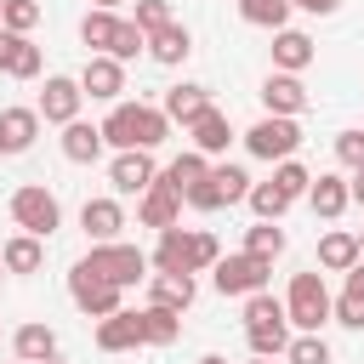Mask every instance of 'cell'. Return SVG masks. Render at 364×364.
Segmentation results:
<instances>
[{
	"label": "cell",
	"instance_id": "cell-1",
	"mask_svg": "<svg viewBox=\"0 0 364 364\" xmlns=\"http://www.w3.org/2000/svg\"><path fill=\"white\" fill-rule=\"evenodd\" d=\"M165 136H171V114L148 108V102H114L102 119V142H114L119 154L125 148H159Z\"/></svg>",
	"mask_w": 364,
	"mask_h": 364
},
{
	"label": "cell",
	"instance_id": "cell-2",
	"mask_svg": "<svg viewBox=\"0 0 364 364\" xmlns=\"http://www.w3.org/2000/svg\"><path fill=\"white\" fill-rule=\"evenodd\" d=\"M216 262H222L216 233H205V228H193V233L165 228V233H159V250H154V267H159V273H205V267H216Z\"/></svg>",
	"mask_w": 364,
	"mask_h": 364
},
{
	"label": "cell",
	"instance_id": "cell-3",
	"mask_svg": "<svg viewBox=\"0 0 364 364\" xmlns=\"http://www.w3.org/2000/svg\"><path fill=\"white\" fill-rule=\"evenodd\" d=\"M80 40L85 46H97L102 57H119V63H131L142 46H148V34L136 28V23H125V17H114V11H85V23H80Z\"/></svg>",
	"mask_w": 364,
	"mask_h": 364
},
{
	"label": "cell",
	"instance_id": "cell-4",
	"mask_svg": "<svg viewBox=\"0 0 364 364\" xmlns=\"http://www.w3.org/2000/svg\"><path fill=\"white\" fill-rule=\"evenodd\" d=\"M284 313L296 330H324L336 318V301L324 290V273H296L290 279V296H284Z\"/></svg>",
	"mask_w": 364,
	"mask_h": 364
},
{
	"label": "cell",
	"instance_id": "cell-5",
	"mask_svg": "<svg viewBox=\"0 0 364 364\" xmlns=\"http://www.w3.org/2000/svg\"><path fill=\"white\" fill-rule=\"evenodd\" d=\"M11 222H17L23 233H34V239H51V233L63 228V205H57V193H51V188L28 182V188H17V193H11Z\"/></svg>",
	"mask_w": 364,
	"mask_h": 364
},
{
	"label": "cell",
	"instance_id": "cell-6",
	"mask_svg": "<svg viewBox=\"0 0 364 364\" xmlns=\"http://www.w3.org/2000/svg\"><path fill=\"white\" fill-rule=\"evenodd\" d=\"M85 267L91 273H102L108 284H136L142 273H148V256L136 250V245H119V239H108V245H91V256H85Z\"/></svg>",
	"mask_w": 364,
	"mask_h": 364
},
{
	"label": "cell",
	"instance_id": "cell-7",
	"mask_svg": "<svg viewBox=\"0 0 364 364\" xmlns=\"http://www.w3.org/2000/svg\"><path fill=\"white\" fill-rule=\"evenodd\" d=\"M245 148H250L256 159H290V154L301 148V131H296L290 114H267V119H256V125L245 131Z\"/></svg>",
	"mask_w": 364,
	"mask_h": 364
},
{
	"label": "cell",
	"instance_id": "cell-8",
	"mask_svg": "<svg viewBox=\"0 0 364 364\" xmlns=\"http://www.w3.org/2000/svg\"><path fill=\"white\" fill-rule=\"evenodd\" d=\"M267 273H273V262L239 250V256H222L216 262V290L222 296H256V290H267Z\"/></svg>",
	"mask_w": 364,
	"mask_h": 364
},
{
	"label": "cell",
	"instance_id": "cell-9",
	"mask_svg": "<svg viewBox=\"0 0 364 364\" xmlns=\"http://www.w3.org/2000/svg\"><path fill=\"white\" fill-rule=\"evenodd\" d=\"M68 296H74V307H80V313H91V318L119 313V284H108V279H102V273H91L85 262H74V273H68Z\"/></svg>",
	"mask_w": 364,
	"mask_h": 364
},
{
	"label": "cell",
	"instance_id": "cell-10",
	"mask_svg": "<svg viewBox=\"0 0 364 364\" xmlns=\"http://www.w3.org/2000/svg\"><path fill=\"white\" fill-rule=\"evenodd\" d=\"M108 182H114V193H148V188L159 182V171H154V148H125V154L108 165Z\"/></svg>",
	"mask_w": 364,
	"mask_h": 364
},
{
	"label": "cell",
	"instance_id": "cell-11",
	"mask_svg": "<svg viewBox=\"0 0 364 364\" xmlns=\"http://www.w3.org/2000/svg\"><path fill=\"white\" fill-rule=\"evenodd\" d=\"M80 97H85V85H80V80L51 74V80H46V91H40V119H51V125L80 119Z\"/></svg>",
	"mask_w": 364,
	"mask_h": 364
},
{
	"label": "cell",
	"instance_id": "cell-12",
	"mask_svg": "<svg viewBox=\"0 0 364 364\" xmlns=\"http://www.w3.org/2000/svg\"><path fill=\"white\" fill-rule=\"evenodd\" d=\"M80 85H85V97H97V102H119V91H125V63L119 57H91L85 63V74H80Z\"/></svg>",
	"mask_w": 364,
	"mask_h": 364
},
{
	"label": "cell",
	"instance_id": "cell-13",
	"mask_svg": "<svg viewBox=\"0 0 364 364\" xmlns=\"http://www.w3.org/2000/svg\"><path fill=\"white\" fill-rule=\"evenodd\" d=\"M0 74H11V80H34L40 74V46L11 34L6 23H0Z\"/></svg>",
	"mask_w": 364,
	"mask_h": 364
},
{
	"label": "cell",
	"instance_id": "cell-14",
	"mask_svg": "<svg viewBox=\"0 0 364 364\" xmlns=\"http://www.w3.org/2000/svg\"><path fill=\"white\" fill-rule=\"evenodd\" d=\"M136 216H142V228H176V216H182V193L176 188H165V182H154L148 193H142V205H136Z\"/></svg>",
	"mask_w": 364,
	"mask_h": 364
},
{
	"label": "cell",
	"instance_id": "cell-15",
	"mask_svg": "<svg viewBox=\"0 0 364 364\" xmlns=\"http://www.w3.org/2000/svg\"><path fill=\"white\" fill-rule=\"evenodd\" d=\"M97 347L102 353H131V347H142V318L136 313H108L102 324H97Z\"/></svg>",
	"mask_w": 364,
	"mask_h": 364
},
{
	"label": "cell",
	"instance_id": "cell-16",
	"mask_svg": "<svg viewBox=\"0 0 364 364\" xmlns=\"http://www.w3.org/2000/svg\"><path fill=\"white\" fill-rule=\"evenodd\" d=\"M40 136V108H0V154H23Z\"/></svg>",
	"mask_w": 364,
	"mask_h": 364
},
{
	"label": "cell",
	"instance_id": "cell-17",
	"mask_svg": "<svg viewBox=\"0 0 364 364\" xmlns=\"http://www.w3.org/2000/svg\"><path fill=\"white\" fill-rule=\"evenodd\" d=\"M97 154H102V125L68 119V125H63V159H68V165H91Z\"/></svg>",
	"mask_w": 364,
	"mask_h": 364
},
{
	"label": "cell",
	"instance_id": "cell-18",
	"mask_svg": "<svg viewBox=\"0 0 364 364\" xmlns=\"http://www.w3.org/2000/svg\"><path fill=\"white\" fill-rule=\"evenodd\" d=\"M80 228H85L97 245H108V239L125 228V210H119V199H85V205H80Z\"/></svg>",
	"mask_w": 364,
	"mask_h": 364
},
{
	"label": "cell",
	"instance_id": "cell-19",
	"mask_svg": "<svg viewBox=\"0 0 364 364\" xmlns=\"http://www.w3.org/2000/svg\"><path fill=\"white\" fill-rule=\"evenodd\" d=\"M307 63H313V40L301 28H279L273 34V68L279 74H301Z\"/></svg>",
	"mask_w": 364,
	"mask_h": 364
},
{
	"label": "cell",
	"instance_id": "cell-20",
	"mask_svg": "<svg viewBox=\"0 0 364 364\" xmlns=\"http://www.w3.org/2000/svg\"><path fill=\"white\" fill-rule=\"evenodd\" d=\"M262 102H267V114H301L307 108V85L296 80V74H273L267 85H262Z\"/></svg>",
	"mask_w": 364,
	"mask_h": 364
},
{
	"label": "cell",
	"instance_id": "cell-21",
	"mask_svg": "<svg viewBox=\"0 0 364 364\" xmlns=\"http://www.w3.org/2000/svg\"><path fill=\"white\" fill-rule=\"evenodd\" d=\"M307 205H313V216L336 222V216L353 205V188H347L341 176H313V188H307Z\"/></svg>",
	"mask_w": 364,
	"mask_h": 364
},
{
	"label": "cell",
	"instance_id": "cell-22",
	"mask_svg": "<svg viewBox=\"0 0 364 364\" xmlns=\"http://www.w3.org/2000/svg\"><path fill=\"white\" fill-rule=\"evenodd\" d=\"M188 131H193V148H199V154H222V148L233 142V125H228V114H222L216 102H210V108H205Z\"/></svg>",
	"mask_w": 364,
	"mask_h": 364
},
{
	"label": "cell",
	"instance_id": "cell-23",
	"mask_svg": "<svg viewBox=\"0 0 364 364\" xmlns=\"http://www.w3.org/2000/svg\"><path fill=\"white\" fill-rule=\"evenodd\" d=\"M136 318H142V347H171V341L182 336V313H171V307H159V301H148Z\"/></svg>",
	"mask_w": 364,
	"mask_h": 364
},
{
	"label": "cell",
	"instance_id": "cell-24",
	"mask_svg": "<svg viewBox=\"0 0 364 364\" xmlns=\"http://www.w3.org/2000/svg\"><path fill=\"white\" fill-rule=\"evenodd\" d=\"M336 324L364 330V262L347 267V284H341V296H336Z\"/></svg>",
	"mask_w": 364,
	"mask_h": 364
},
{
	"label": "cell",
	"instance_id": "cell-25",
	"mask_svg": "<svg viewBox=\"0 0 364 364\" xmlns=\"http://www.w3.org/2000/svg\"><path fill=\"white\" fill-rule=\"evenodd\" d=\"M193 273H154V301L171 307V313H188L193 307Z\"/></svg>",
	"mask_w": 364,
	"mask_h": 364
},
{
	"label": "cell",
	"instance_id": "cell-26",
	"mask_svg": "<svg viewBox=\"0 0 364 364\" xmlns=\"http://www.w3.org/2000/svg\"><path fill=\"white\" fill-rule=\"evenodd\" d=\"M17 358L23 364H51L57 358V330L51 324H23L17 330Z\"/></svg>",
	"mask_w": 364,
	"mask_h": 364
},
{
	"label": "cell",
	"instance_id": "cell-27",
	"mask_svg": "<svg viewBox=\"0 0 364 364\" xmlns=\"http://www.w3.org/2000/svg\"><path fill=\"white\" fill-rule=\"evenodd\" d=\"M205 108H210V91H205V85H171V91H165V114L182 119V125H193Z\"/></svg>",
	"mask_w": 364,
	"mask_h": 364
},
{
	"label": "cell",
	"instance_id": "cell-28",
	"mask_svg": "<svg viewBox=\"0 0 364 364\" xmlns=\"http://www.w3.org/2000/svg\"><path fill=\"white\" fill-rule=\"evenodd\" d=\"M205 176H210V165H205V154H199V148H193V154H176V159L159 171V182H165V188H176V193H188V188H193V182H205Z\"/></svg>",
	"mask_w": 364,
	"mask_h": 364
},
{
	"label": "cell",
	"instance_id": "cell-29",
	"mask_svg": "<svg viewBox=\"0 0 364 364\" xmlns=\"http://www.w3.org/2000/svg\"><path fill=\"white\" fill-rule=\"evenodd\" d=\"M358 262V233H324L318 239V267L324 273H347Z\"/></svg>",
	"mask_w": 364,
	"mask_h": 364
},
{
	"label": "cell",
	"instance_id": "cell-30",
	"mask_svg": "<svg viewBox=\"0 0 364 364\" xmlns=\"http://www.w3.org/2000/svg\"><path fill=\"white\" fill-rule=\"evenodd\" d=\"M0 262H6V273H40L46 250H40V239H34V233H17V239H6Z\"/></svg>",
	"mask_w": 364,
	"mask_h": 364
},
{
	"label": "cell",
	"instance_id": "cell-31",
	"mask_svg": "<svg viewBox=\"0 0 364 364\" xmlns=\"http://www.w3.org/2000/svg\"><path fill=\"white\" fill-rule=\"evenodd\" d=\"M188 51H193V40H188V28H182V23H171V28L148 34V57H154V63H182Z\"/></svg>",
	"mask_w": 364,
	"mask_h": 364
},
{
	"label": "cell",
	"instance_id": "cell-32",
	"mask_svg": "<svg viewBox=\"0 0 364 364\" xmlns=\"http://www.w3.org/2000/svg\"><path fill=\"white\" fill-rule=\"evenodd\" d=\"M245 250L262 256V262H279V256H284V228H279V222H256V228H245Z\"/></svg>",
	"mask_w": 364,
	"mask_h": 364
},
{
	"label": "cell",
	"instance_id": "cell-33",
	"mask_svg": "<svg viewBox=\"0 0 364 364\" xmlns=\"http://www.w3.org/2000/svg\"><path fill=\"white\" fill-rule=\"evenodd\" d=\"M245 341H250L256 358H279V353L290 347V318H279V324H256V330H245Z\"/></svg>",
	"mask_w": 364,
	"mask_h": 364
},
{
	"label": "cell",
	"instance_id": "cell-34",
	"mask_svg": "<svg viewBox=\"0 0 364 364\" xmlns=\"http://www.w3.org/2000/svg\"><path fill=\"white\" fill-rule=\"evenodd\" d=\"M239 17L245 23H256V28H284V17H290V0H239Z\"/></svg>",
	"mask_w": 364,
	"mask_h": 364
},
{
	"label": "cell",
	"instance_id": "cell-35",
	"mask_svg": "<svg viewBox=\"0 0 364 364\" xmlns=\"http://www.w3.org/2000/svg\"><path fill=\"white\" fill-rule=\"evenodd\" d=\"M250 210H256L262 222H279V216L290 210V193H284L279 182H256V188H250Z\"/></svg>",
	"mask_w": 364,
	"mask_h": 364
},
{
	"label": "cell",
	"instance_id": "cell-36",
	"mask_svg": "<svg viewBox=\"0 0 364 364\" xmlns=\"http://www.w3.org/2000/svg\"><path fill=\"white\" fill-rule=\"evenodd\" d=\"M284 358H290V364H330V347H324L318 330H301V336H290Z\"/></svg>",
	"mask_w": 364,
	"mask_h": 364
},
{
	"label": "cell",
	"instance_id": "cell-37",
	"mask_svg": "<svg viewBox=\"0 0 364 364\" xmlns=\"http://www.w3.org/2000/svg\"><path fill=\"white\" fill-rule=\"evenodd\" d=\"M210 176H216V188H222V199H228V205L250 199V188H256V182H250L239 165H210Z\"/></svg>",
	"mask_w": 364,
	"mask_h": 364
},
{
	"label": "cell",
	"instance_id": "cell-38",
	"mask_svg": "<svg viewBox=\"0 0 364 364\" xmlns=\"http://www.w3.org/2000/svg\"><path fill=\"white\" fill-rule=\"evenodd\" d=\"M279 318H290L267 290H256V296H245V330H256V324H279Z\"/></svg>",
	"mask_w": 364,
	"mask_h": 364
},
{
	"label": "cell",
	"instance_id": "cell-39",
	"mask_svg": "<svg viewBox=\"0 0 364 364\" xmlns=\"http://www.w3.org/2000/svg\"><path fill=\"white\" fill-rule=\"evenodd\" d=\"M142 34H159V28H171L176 17H171V6L165 0H136V17H131Z\"/></svg>",
	"mask_w": 364,
	"mask_h": 364
},
{
	"label": "cell",
	"instance_id": "cell-40",
	"mask_svg": "<svg viewBox=\"0 0 364 364\" xmlns=\"http://www.w3.org/2000/svg\"><path fill=\"white\" fill-rule=\"evenodd\" d=\"M0 23H6L11 34H28V28L40 23V0H6V11H0Z\"/></svg>",
	"mask_w": 364,
	"mask_h": 364
},
{
	"label": "cell",
	"instance_id": "cell-41",
	"mask_svg": "<svg viewBox=\"0 0 364 364\" xmlns=\"http://www.w3.org/2000/svg\"><path fill=\"white\" fill-rule=\"evenodd\" d=\"M273 182H279V188H284L290 199H301V193L313 188V176H307V171H301L296 159H279V171H273Z\"/></svg>",
	"mask_w": 364,
	"mask_h": 364
},
{
	"label": "cell",
	"instance_id": "cell-42",
	"mask_svg": "<svg viewBox=\"0 0 364 364\" xmlns=\"http://www.w3.org/2000/svg\"><path fill=\"white\" fill-rule=\"evenodd\" d=\"M182 199H188L193 210H222V205H228V199H222V188H216V176H205V182H193V188H188Z\"/></svg>",
	"mask_w": 364,
	"mask_h": 364
},
{
	"label": "cell",
	"instance_id": "cell-43",
	"mask_svg": "<svg viewBox=\"0 0 364 364\" xmlns=\"http://www.w3.org/2000/svg\"><path fill=\"white\" fill-rule=\"evenodd\" d=\"M336 159L353 165V171H364V131H341L336 136Z\"/></svg>",
	"mask_w": 364,
	"mask_h": 364
},
{
	"label": "cell",
	"instance_id": "cell-44",
	"mask_svg": "<svg viewBox=\"0 0 364 364\" xmlns=\"http://www.w3.org/2000/svg\"><path fill=\"white\" fill-rule=\"evenodd\" d=\"M290 6H301V11H313V17H330L341 0H290Z\"/></svg>",
	"mask_w": 364,
	"mask_h": 364
},
{
	"label": "cell",
	"instance_id": "cell-45",
	"mask_svg": "<svg viewBox=\"0 0 364 364\" xmlns=\"http://www.w3.org/2000/svg\"><path fill=\"white\" fill-rule=\"evenodd\" d=\"M347 188H353V199L364 205V171H353V182H347Z\"/></svg>",
	"mask_w": 364,
	"mask_h": 364
},
{
	"label": "cell",
	"instance_id": "cell-46",
	"mask_svg": "<svg viewBox=\"0 0 364 364\" xmlns=\"http://www.w3.org/2000/svg\"><path fill=\"white\" fill-rule=\"evenodd\" d=\"M199 364H228V358H216V353H205V358H199Z\"/></svg>",
	"mask_w": 364,
	"mask_h": 364
},
{
	"label": "cell",
	"instance_id": "cell-47",
	"mask_svg": "<svg viewBox=\"0 0 364 364\" xmlns=\"http://www.w3.org/2000/svg\"><path fill=\"white\" fill-rule=\"evenodd\" d=\"M97 6H102V11H114V6H125V0H97Z\"/></svg>",
	"mask_w": 364,
	"mask_h": 364
},
{
	"label": "cell",
	"instance_id": "cell-48",
	"mask_svg": "<svg viewBox=\"0 0 364 364\" xmlns=\"http://www.w3.org/2000/svg\"><path fill=\"white\" fill-rule=\"evenodd\" d=\"M358 256H364V233H358Z\"/></svg>",
	"mask_w": 364,
	"mask_h": 364
},
{
	"label": "cell",
	"instance_id": "cell-49",
	"mask_svg": "<svg viewBox=\"0 0 364 364\" xmlns=\"http://www.w3.org/2000/svg\"><path fill=\"white\" fill-rule=\"evenodd\" d=\"M250 364H273V358H250Z\"/></svg>",
	"mask_w": 364,
	"mask_h": 364
},
{
	"label": "cell",
	"instance_id": "cell-50",
	"mask_svg": "<svg viewBox=\"0 0 364 364\" xmlns=\"http://www.w3.org/2000/svg\"><path fill=\"white\" fill-rule=\"evenodd\" d=\"M0 11H6V0H0Z\"/></svg>",
	"mask_w": 364,
	"mask_h": 364
},
{
	"label": "cell",
	"instance_id": "cell-51",
	"mask_svg": "<svg viewBox=\"0 0 364 364\" xmlns=\"http://www.w3.org/2000/svg\"><path fill=\"white\" fill-rule=\"evenodd\" d=\"M0 273H6V262H0Z\"/></svg>",
	"mask_w": 364,
	"mask_h": 364
},
{
	"label": "cell",
	"instance_id": "cell-52",
	"mask_svg": "<svg viewBox=\"0 0 364 364\" xmlns=\"http://www.w3.org/2000/svg\"><path fill=\"white\" fill-rule=\"evenodd\" d=\"M17 364H23V358H17Z\"/></svg>",
	"mask_w": 364,
	"mask_h": 364
},
{
	"label": "cell",
	"instance_id": "cell-53",
	"mask_svg": "<svg viewBox=\"0 0 364 364\" xmlns=\"http://www.w3.org/2000/svg\"><path fill=\"white\" fill-rule=\"evenodd\" d=\"M51 364H57V358H51Z\"/></svg>",
	"mask_w": 364,
	"mask_h": 364
}]
</instances>
